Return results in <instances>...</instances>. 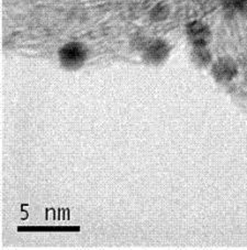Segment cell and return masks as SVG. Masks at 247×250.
I'll return each mask as SVG.
<instances>
[{
  "label": "cell",
  "mask_w": 247,
  "mask_h": 250,
  "mask_svg": "<svg viewBox=\"0 0 247 250\" xmlns=\"http://www.w3.org/2000/svg\"><path fill=\"white\" fill-rule=\"evenodd\" d=\"M88 59V50L80 42H68L58 50V61L66 70H78Z\"/></svg>",
  "instance_id": "cell-1"
},
{
  "label": "cell",
  "mask_w": 247,
  "mask_h": 250,
  "mask_svg": "<svg viewBox=\"0 0 247 250\" xmlns=\"http://www.w3.org/2000/svg\"><path fill=\"white\" fill-rule=\"evenodd\" d=\"M186 32H187L189 40L192 42L193 46H207L211 38L209 28L201 21L190 22L186 28Z\"/></svg>",
  "instance_id": "cell-2"
},
{
  "label": "cell",
  "mask_w": 247,
  "mask_h": 250,
  "mask_svg": "<svg viewBox=\"0 0 247 250\" xmlns=\"http://www.w3.org/2000/svg\"><path fill=\"white\" fill-rule=\"evenodd\" d=\"M237 68L231 59L222 58L218 60L212 67V74L218 82H228L236 75Z\"/></svg>",
  "instance_id": "cell-3"
},
{
  "label": "cell",
  "mask_w": 247,
  "mask_h": 250,
  "mask_svg": "<svg viewBox=\"0 0 247 250\" xmlns=\"http://www.w3.org/2000/svg\"><path fill=\"white\" fill-rule=\"evenodd\" d=\"M168 55V47L163 41H155L147 46L145 57L152 63H160Z\"/></svg>",
  "instance_id": "cell-4"
},
{
  "label": "cell",
  "mask_w": 247,
  "mask_h": 250,
  "mask_svg": "<svg viewBox=\"0 0 247 250\" xmlns=\"http://www.w3.org/2000/svg\"><path fill=\"white\" fill-rule=\"evenodd\" d=\"M192 57H193V61L201 66L207 65L211 60L210 53L207 51L206 46H194Z\"/></svg>",
  "instance_id": "cell-5"
},
{
  "label": "cell",
  "mask_w": 247,
  "mask_h": 250,
  "mask_svg": "<svg viewBox=\"0 0 247 250\" xmlns=\"http://www.w3.org/2000/svg\"><path fill=\"white\" fill-rule=\"evenodd\" d=\"M170 15V7L166 3H158L151 10V18L155 21H162Z\"/></svg>",
  "instance_id": "cell-6"
}]
</instances>
